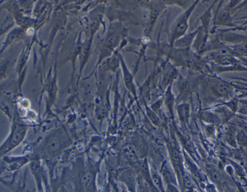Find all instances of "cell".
Returning a JSON list of instances; mask_svg holds the SVG:
<instances>
[{"instance_id": "6da1fadb", "label": "cell", "mask_w": 247, "mask_h": 192, "mask_svg": "<svg viewBox=\"0 0 247 192\" xmlns=\"http://www.w3.org/2000/svg\"><path fill=\"white\" fill-rule=\"evenodd\" d=\"M197 4V2L193 3L192 6L189 7L185 12L182 14L179 19L177 20L176 26L173 30L172 37L171 38V44L173 45L174 42L185 34L187 29L188 28V20L189 16L192 13L193 10Z\"/></svg>"}, {"instance_id": "7a4b0ae2", "label": "cell", "mask_w": 247, "mask_h": 192, "mask_svg": "<svg viewBox=\"0 0 247 192\" xmlns=\"http://www.w3.org/2000/svg\"><path fill=\"white\" fill-rule=\"evenodd\" d=\"M178 71L171 65H169L165 70L164 76L163 78V83L167 85L171 82L177 76Z\"/></svg>"}, {"instance_id": "3957f363", "label": "cell", "mask_w": 247, "mask_h": 192, "mask_svg": "<svg viewBox=\"0 0 247 192\" xmlns=\"http://www.w3.org/2000/svg\"><path fill=\"white\" fill-rule=\"evenodd\" d=\"M216 89L218 93L222 96H227L231 93V86L225 82L218 83L216 87Z\"/></svg>"}, {"instance_id": "277c9868", "label": "cell", "mask_w": 247, "mask_h": 192, "mask_svg": "<svg viewBox=\"0 0 247 192\" xmlns=\"http://www.w3.org/2000/svg\"><path fill=\"white\" fill-rule=\"evenodd\" d=\"M124 77H125V82L127 86L130 90L134 91L135 92V86L134 83V78L128 70L125 68L124 69Z\"/></svg>"}, {"instance_id": "5b68a950", "label": "cell", "mask_w": 247, "mask_h": 192, "mask_svg": "<svg viewBox=\"0 0 247 192\" xmlns=\"http://www.w3.org/2000/svg\"><path fill=\"white\" fill-rule=\"evenodd\" d=\"M178 112L180 118L182 121L186 120L189 116V107L186 104H182L178 107Z\"/></svg>"}, {"instance_id": "8992f818", "label": "cell", "mask_w": 247, "mask_h": 192, "mask_svg": "<svg viewBox=\"0 0 247 192\" xmlns=\"http://www.w3.org/2000/svg\"><path fill=\"white\" fill-rule=\"evenodd\" d=\"M124 152L125 155L130 160L136 161L137 160V155L135 149L131 146H127L124 149Z\"/></svg>"}, {"instance_id": "52a82bcc", "label": "cell", "mask_w": 247, "mask_h": 192, "mask_svg": "<svg viewBox=\"0 0 247 192\" xmlns=\"http://www.w3.org/2000/svg\"><path fill=\"white\" fill-rule=\"evenodd\" d=\"M193 36L189 35L185 38L179 39L178 41H177L175 45H177V46H179L180 47H183L186 48L191 42V41L193 38Z\"/></svg>"}, {"instance_id": "ba28073f", "label": "cell", "mask_w": 247, "mask_h": 192, "mask_svg": "<svg viewBox=\"0 0 247 192\" xmlns=\"http://www.w3.org/2000/svg\"><path fill=\"white\" fill-rule=\"evenodd\" d=\"M203 119L208 122L209 123H216L218 122V118L215 116V115L212 114H209V113H206V114H204L203 115Z\"/></svg>"}, {"instance_id": "9c48e42d", "label": "cell", "mask_w": 247, "mask_h": 192, "mask_svg": "<svg viewBox=\"0 0 247 192\" xmlns=\"http://www.w3.org/2000/svg\"><path fill=\"white\" fill-rule=\"evenodd\" d=\"M247 51V46L245 45H239L237 47H236L234 52L237 54H243L244 53H246Z\"/></svg>"}, {"instance_id": "30bf717a", "label": "cell", "mask_w": 247, "mask_h": 192, "mask_svg": "<svg viewBox=\"0 0 247 192\" xmlns=\"http://www.w3.org/2000/svg\"><path fill=\"white\" fill-rule=\"evenodd\" d=\"M173 161L175 162V163L176 164H180V160H181L180 153L176 149H174L173 152Z\"/></svg>"}, {"instance_id": "8fae6325", "label": "cell", "mask_w": 247, "mask_h": 192, "mask_svg": "<svg viewBox=\"0 0 247 192\" xmlns=\"http://www.w3.org/2000/svg\"><path fill=\"white\" fill-rule=\"evenodd\" d=\"M211 175H212V178L214 179L215 181H220V179H221L220 175L219 174V173H218V171H215V170L212 171V172H211Z\"/></svg>"}, {"instance_id": "7c38bea8", "label": "cell", "mask_w": 247, "mask_h": 192, "mask_svg": "<svg viewBox=\"0 0 247 192\" xmlns=\"http://www.w3.org/2000/svg\"><path fill=\"white\" fill-rule=\"evenodd\" d=\"M148 113V115L149 116L150 118L152 119V120L153 122H154L155 123H158V122L159 119L158 118L157 116L155 115L153 112H151V111H149Z\"/></svg>"}, {"instance_id": "4fadbf2b", "label": "cell", "mask_w": 247, "mask_h": 192, "mask_svg": "<svg viewBox=\"0 0 247 192\" xmlns=\"http://www.w3.org/2000/svg\"><path fill=\"white\" fill-rule=\"evenodd\" d=\"M165 177H167V179L168 180H169L170 181H173V176L169 171H168V170L165 171Z\"/></svg>"}, {"instance_id": "5bb4252c", "label": "cell", "mask_w": 247, "mask_h": 192, "mask_svg": "<svg viewBox=\"0 0 247 192\" xmlns=\"http://www.w3.org/2000/svg\"><path fill=\"white\" fill-rule=\"evenodd\" d=\"M153 182H154V184L157 186V187L161 188V181H160V180H159V178H158V177L154 176V177H153Z\"/></svg>"}]
</instances>
